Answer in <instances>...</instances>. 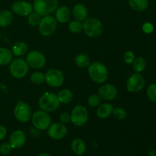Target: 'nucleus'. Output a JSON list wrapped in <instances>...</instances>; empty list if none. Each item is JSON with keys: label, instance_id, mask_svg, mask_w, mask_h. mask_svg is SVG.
<instances>
[{"label": "nucleus", "instance_id": "f257e3e1", "mask_svg": "<svg viewBox=\"0 0 156 156\" xmlns=\"http://www.w3.org/2000/svg\"><path fill=\"white\" fill-rule=\"evenodd\" d=\"M88 75L96 84H103L108 78V68L101 62H94L88 66Z\"/></svg>", "mask_w": 156, "mask_h": 156}, {"label": "nucleus", "instance_id": "f03ea898", "mask_svg": "<svg viewBox=\"0 0 156 156\" xmlns=\"http://www.w3.org/2000/svg\"><path fill=\"white\" fill-rule=\"evenodd\" d=\"M39 107L46 112H52L59 108L60 105L58 96L52 92H46L39 98Z\"/></svg>", "mask_w": 156, "mask_h": 156}, {"label": "nucleus", "instance_id": "7ed1b4c3", "mask_svg": "<svg viewBox=\"0 0 156 156\" xmlns=\"http://www.w3.org/2000/svg\"><path fill=\"white\" fill-rule=\"evenodd\" d=\"M59 5L58 0H34L33 9L41 16L49 15L54 12Z\"/></svg>", "mask_w": 156, "mask_h": 156}, {"label": "nucleus", "instance_id": "20e7f679", "mask_svg": "<svg viewBox=\"0 0 156 156\" xmlns=\"http://www.w3.org/2000/svg\"><path fill=\"white\" fill-rule=\"evenodd\" d=\"M82 24L84 31L89 37H98L102 34L103 24L98 18H88Z\"/></svg>", "mask_w": 156, "mask_h": 156}, {"label": "nucleus", "instance_id": "39448f33", "mask_svg": "<svg viewBox=\"0 0 156 156\" xmlns=\"http://www.w3.org/2000/svg\"><path fill=\"white\" fill-rule=\"evenodd\" d=\"M29 69V66L27 61L19 58L14 59L11 62L9 66V71L11 75L15 79H22L26 75Z\"/></svg>", "mask_w": 156, "mask_h": 156}, {"label": "nucleus", "instance_id": "423d86ee", "mask_svg": "<svg viewBox=\"0 0 156 156\" xmlns=\"http://www.w3.org/2000/svg\"><path fill=\"white\" fill-rule=\"evenodd\" d=\"M31 118L34 126L39 130H46L51 124V117L48 114V112L43 110L34 113Z\"/></svg>", "mask_w": 156, "mask_h": 156}, {"label": "nucleus", "instance_id": "0eeeda50", "mask_svg": "<svg viewBox=\"0 0 156 156\" xmlns=\"http://www.w3.org/2000/svg\"><path fill=\"white\" fill-rule=\"evenodd\" d=\"M57 27L56 18L52 15H45L41 18V21L38 24V30L41 35L44 37H48L53 34Z\"/></svg>", "mask_w": 156, "mask_h": 156}, {"label": "nucleus", "instance_id": "6e6552de", "mask_svg": "<svg viewBox=\"0 0 156 156\" xmlns=\"http://www.w3.org/2000/svg\"><path fill=\"white\" fill-rule=\"evenodd\" d=\"M88 120V111L83 105H76L71 113V121L76 126H84Z\"/></svg>", "mask_w": 156, "mask_h": 156}, {"label": "nucleus", "instance_id": "1a4fd4ad", "mask_svg": "<svg viewBox=\"0 0 156 156\" xmlns=\"http://www.w3.org/2000/svg\"><path fill=\"white\" fill-rule=\"evenodd\" d=\"M14 115L19 122L27 123L32 117L31 108L25 102L19 101L15 107Z\"/></svg>", "mask_w": 156, "mask_h": 156}, {"label": "nucleus", "instance_id": "9d476101", "mask_svg": "<svg viewBox=\"0 0 156 156\" xmlns=\"http://www.w3.org/2000/svg\"><path fill=\"white\" fill-rule=\"evenodd\" d=\"M45 82L50 86L58 88L64 83V76L62 72L56 69H50L45 73Z\"/></svg>", "mask_w": 156, "mask_h": 156}, {"label": "nucleus", "instance_id": "9b49d317", "mask_svg": "<svg viewBox=\"0 0 156 156\" xmlns=\"http://www.w3.org/2000/svg\"><path fill=\"white\" fill-rule=\"evenodd\" d=\"M26 61L29 66L37 69L43 68L46 64L45 56L38 50H32L29 52L26 57Z\"/></svg>", "mask_w": 156, "mask_h": 156}, {"label": "nucleus", "instance_id": "f8f14e48", "mask_svg": "<svg viewBox=\"0 0 156 156\" xmlns=\"http://www.w3.org/2000/svg\"><path fill=\"white\" fill-rule=\"evenodd\" d=\"M145 86V79L140 73H134L128 79L126 82V89L132 93L141 91Z\"/></svg>", "mask_w": 156, "mask_h": 156}, {"label": "nucleus", "instance_id": "ddd939ff", "mask_svg": "<svg viewBox=\"0 0 156 156\" xmlns=\"http://www.w3.org/2000/svg\"><path fill=\"white\" fill-rule=\"evenodd\" d=\"M47 129L49 136L55 140H62L68 133L67 127L62 123H55L50 124Z\"/></svg>", "mask_w": 156, "mask_h": 156}, {"label": "nucleus", "instance_id": "4468645a", "mask_svg": "<svg viewBox=\"0 0 156 156\" xmlns=\"http://www.w3.org/2000/svg\"><path fill=\"white\" fill-rule=\"evenodd\" d=\"M12 10L19 16H28L33 12V5L30 2L24 0L15 1L12 5Z\"/></svg>", "mask_w": 156, "mask_h": 156}, {"label": "nucleus", "instance_id": "2eb2a0df", "mask_svg": "<svg viewBox=\"0 0 156 156\" xmlns=\"http://www.w3.org/2000/svg\"><path fill=\"white\" fill-rule=\"evenodd\" d=\"M98 95L105 101H112L117 97V90L114 85L111 84H105L99 88Z\"/></svg>", "mask_w": 156, "mask_h": 156}, {"label": "nucleus", "instance_id": "dca6fc26", "mask_svg": "<svg viewBox=\"0 0 156 156\" xmlns=\"http://www.w3.org/2000/svg\"><path fill=\"white\" fill-rule=\"evenodd\" d=\"M26 142V135L22 130L17 129L12 133L9 137V143L12 149H20Z\"/></svg>", "mask_w": 156, "mask_h": 156}, {"label": "nucleus", "instance_id": "f3484780", "mask_svg": "<svg viewBox=\"0 0 156 156\" xmlns=\"http://www.w3.org/2000/svg\"><path fill=\"white\" fill-rule=\"evenodd\" d=\"M73 14L76 20H78L79 21H84L88 18V9L85 5L82 4V3H77L73 7Z\"/></svg>", "mask_w": 156, "mask_h": 156}, {"label": "nucleus", "instance_id": "a211bd4d", "mask_svg": "<svg viewBox=\"0 0 156 156\" xmlns=\"http://www.w3.org/2000/svg\"><path fill=\"white\" fill-rule=\"evenodd\" d=\"M56 20L60 23H66L70 19L71 17V11L67 6L62 5L58 7L55 14Z\"/></svg>", "mask_w": 156, "mask_h": 156}, {"label": "nucleus", "instance_id": "6ab92c4d", "mask_svg": "<svg viewBox=\"0 0 156 156\" xmlns=\"http://www.w3.org/2000/svg\"><path fill=\"white\" fill-rule=\"evenodd\" d=\"M114 106L111 104L109 103H105L102 105H99L98 108H97L96 111V114H97L98 117H100L101 119L107 118V117H110L111 114H113L114 111Z\"/></svg>", "mask_w": 156, "mask_h": 156}, {"label": "nucleus", "instance_id": "aec40b11", "mask_svg": "<svg viewBox=\"0 0 156 156\" xmlns=\"http://www.w3.org/2000/svg\"><path fill=\"white\" fill-rule=\"evenodd\" d=\"M72 151L76 155H82L86 151V145L82 139H75L71 143Z\"/></svg>", "mask_w": 156, "mask_h": 156}, {"label": "nucleus", "instance_id": "412c9836", "mask_svg": "<svg viewBox=\"0 0 156 156\" xmlns=\"http://www.w3.org/2000/svg\"><path fill=\"white\" fill-rule=\"evenodd\" d=\"M13 21V15L9 10H2L0 12V27H6L10 25Z\"/></svg>", "mask_w": 156, "mask_h": 156}, {"label": "nucleus", "instance_id": "4be33fe9", "mask_svg": "<svg viewBox=\"0 0 156 156\" xmlns=\"http://www.w3.org/2000/svg\"><path fill=\"white\" fill-rule=\"evenodd\" d=\"M28 50V46L27 44L22 41H18L15 43L12 48V53L15 56H21L25 54Z\"/></svg>", "mask_w": 156, "mask_h": 156}, {"label": "nucleus", "instance_id": "5701e85b", "mask_svg": "<svg viewBox=\"0 0 156 156\" xmlns=\"http://www.w3.org/2000/svg\"><path fill=\"white\" fill-rule=\"evenodd\" d=\"M129 5L134 11L143 12L149 6V0H129Z\"/></svg>", "mask_w": 156, "mask_h": 156}, {"label": "nucleus", "instance_id": "b1692460", "mask_svg": "<svg viewBox=\"0 0 156 156\" xmlns=\"http://www.w3.org/2000/svg\"><path fill=\"white\" fill-rule=\"evenodd\" d=\"M12 53L10 50L0 47V66H6L12 61Z\"/></svg>", "mask_w": 156, "mask_h": 156}, {"label": "nucleus", "instance_id": "393cba45", "mask_svg": "<svg viewBox=\"0 0 156 156\" xmlns=\"http://www.w3.org/2000/svg\"><path fill=\"white\" fill-rule=\"evenodd\" d=\"M58 98L62 104H69L73 99V94L69 89H62L58 94Z\"/></svg>", "mask_w": 156, "mask_h": 156}, {"label": "nucleus", "instance_id": "a878e982", "mask_svg": "<svg viewBox=\"0 0 156 156\" xmlns=\"http://www.w3.org/2000/svg\"><path fill=\"white\" fill-rule=\"evenodd\" d=\"M75 62H76V65L80 68H87L91 64V59L87 55L84 54V53H80L76 56Z\"/></svg>", "mask_w": 156, "mask_h": 156}, {"label": "nucleus", "instance_id": "bb28decb", "mask_svg": "<svg viewBox=\"0 0 156 156\" xmlns=\"http://www.w3.org/2000/svg\"><path fill=\"white\" fill-rule=\"evenodd\" d=\"M133 67L134 71L137 73H140L144 71L146 67V62L144 58L140 56L134 59L133 62Z\"/></svg>", "mask_w": 156, "mask_h": 156}, {"label": "nucleus", "instance_id": "cd10ccee", "mask_svg": "<svg viewBox=\"0 0 156 156\" xmlns=\"http://www.w3.org/2000/svg\"><path fill=\"white\" fill-rule=\"evenodd\" d=\"M30 81L34 85H40L45 82V76L41 72H34L30 75Z\"/></svg>", "mask_w": 156, "mask_h": 156}, {"label": "nucleus", "instance_id": "c85d7f7f", "mask_svg": "<svg viewBox=\"0 0 156 156\" xmlns=\"http://www.w3.org/2000/svg\"><path fill=\"white\" fill-rule=\"evenodd\" d=\"M69 30L73 34H78L83 30V24L78 20L70 21L69 24Z\"/></svg>", "mask_w": 156, "mask_h": 156}, {"label": "nucleus", "instance_id": "c756f323", "mask_svg": "<svg viewBox=\"0 0 156 156\" xmlns=\"http://www.w3.org/2000/svg\"><path fill=\"white\" fill-rule=\"evenodd\" d=\"M28 23L29 24H30L33 27H36V26H38L40 21L41 20V15H39L37 12H32L30 15H28Z\"/></svg>", "mask_w": 156, "mask_h": 156}, {"label": "nucleus", "instance_id": "7c9ffc66", "mask_svg": "<svg viewBox=\"0 0 156 156\" xmlns=\"http://www.w3.org/2000/svg\"><path fill=\"white\" fill-rule=\"evenodd\" d=\"M113 115L116 119L119 120H124L126 117V112L123 108H116L113 111Z\"/></svg>", "mask_w": 156, "mask_h": 156}, {"label": "nucleus", "instance_id": "2f4dec72", "mask_svg": "<svg viewBox=\"0 0 156 156\" xmlns=\"http://www.w3.org/2000/svg\"><path fill=\"white\" fill-rule=\"evenodd\" d=\"M101 101V98L98 94H91L88 98V104L90 107L94 108V107H97L100 105Z\"/></svg>", "mask_w": 156, "mask_h": 156}, {"label": "nucleus", "instance_id": "473e14b6", "mask_svg": "<svg viewBox=\"0 0 156 156\" xmlns=\"http://www.w3.org/2000/svg\"><path fill=\"white\" fill-rule=\"evenodd\" d=\"M147 96L150 101L156 102V83L151 84L147 89Z\"/></svg>", "mask_w": 156, "mask_h": 156}, {"label": "nucleus", "instance_id": "72a5a7b5", "mask_svg": "<svg viewBox=\"0 0 156 156\" xmlns=\"http://www.w3.org/2000/svg\"><path fill=\"white\" fill-rule=\"evenodd\" d=\"M12 147L10 143H5L0 146V153L3 155H9L12 152Z\"/></svg>", "mask_w": 156, "mask_h": 156}, {"label": "nucleus", "instance_id": "f704fd0d", "mask_svg": "<svg viewBox=\"0 0 156 156\" xmlns=\"http://www.w3.org/2000/svg\"><path fill=\"white\" fill-rule=\"evenodd\" d=\"M135 59V56H134L133 52L127 51L124 53L123 56V60L126 64H132Z\"/></svg>", "mask_w": 156, "mask_h": 156}, {"label": "nucleus", "instance_id": "c9c22d12", "mask_svg": "<svg viewBox=\"0 0 156 156\" xmlns=\"http://www.w3.org/2000/svg\"><path fill=\"white\" fill-rule=\"evenodd\" d=\"M59 120L62 123H68L71 121V114L68 112H63L59 115Z\"/></svg>", "mask_w": 156, "mask_h": 156}, {"label": "nucleus", "instance_id": "e433bc0d", "mask_svg": "<svg viewBox=\"0 0 156 156\" xmlns=\"http://www.w3.org/2000/svg\"><path fill=\"white\" fill-rule=\"evenodd\" d=\"M142 28H143V32H145L146 34H151L153 32L154 26L150 22H146L143 24Z\"/></svg>", "mask_w": 156, "mask_h": 156}, {"label": "nucleus", "instance_id": "4c0bfd02", "mask_svg": "<svg viewBox=\"0 0 156 156\" xmlns=\"http://www.w3.org/2000/svg\"><path fill=\"white\" fill-rule=\"evenodd\" d=\"M7 135V129L2 125H0V141L4 140Z\"/></svg>", "mask_w": 156, "mask_h": 156}, {"label": "nucleus", "instance_id": "58836bf2", "mask_svg": "<svg viewBox=\"0 0 156 156\" xmlns=\"http://www.w3.org/2000/svg\"><path fill=\"white\" fill-rule=\"evenodd\" d=\"M149 156H156V149H152L149 152Z\"/></svg>", "mask_w": 156, "mask_h": 156}, {"label": "nucleus", "instance_id": "ea45409f", "mask_svg": "<svg viewBox=\"0 0 156 156\" xmlns=\"http://www.w3.org/2000/svg\"><path fill=\"white\" fill-rule=\"evenodd\" d=\"M37 156H51V155L48 153H41V154H39Z\"/></svg>", "mask_w": 156, "mask_h": 156}, {"label": "nucleus", "instance_id": "a19ab883", "mask_svg": "<svg viewBox=\"0 0 156 156\" xmlns=\"http://www.w3.org/2000/svg\"><path fill=\"white\" fill-rule=\"evenodd\" d=\"M0 39H1V32H0Z\"/></svg>", "mask_w": 156, "mask_h": 156}]
</instances>
